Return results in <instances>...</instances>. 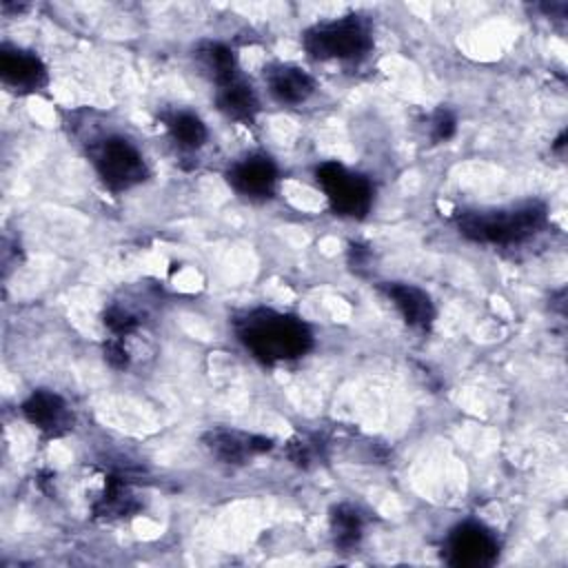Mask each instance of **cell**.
<instances>
[{"mask_svg": "<svg viewBox=\"0 0 568 568\" xmlns=\"http://www.w3.org/2000/svg\"><path fill=\"white\" fill-rule=\"evenodd\" d=\"M195 58L200 67L206 71V75L220 87L237 75V62L235 53L222 44V42H202L195 51Z\"/></svg>", "mask_w": 568, "mask_h": 568, "instance_id": "9a60e30c", "label": "cell"}, {"mask_svg": "<svg viewBox=\"0 0 568 568\" xmlns=\"http://www.w3.org/2000/svg\"><path fill=\"white\" fill-rule=\"evenodd\" d=\"M315 180L337 215L359 220L371 211L373 184L368 178L348 171L339 162H322L315 169Z\"/></svg>", "mask_w": 568, "mask_h": 568, "instance_id": "5b68a950", "label": "cell"}, {"mask_svg": "<svg viewBox=\"0 0 568 568\" xmlns=\"http://www.w3.org/2000/svg\"><path fill=\"white\" fill-rule=\"evenodd\" d=\"M457 226L464 237L479 244H519L546 226V206L526 202L508 211H466Z\"/></svg>", "mask_w": 568, "mask_h": 568, "instance_id": "7a4b0ae2", "label": "cell"}, {"mask_svg": "<svg viewBox=\"0 0 568 568\" xmlns=\"http://www.w3.org/2000/svg\"><path fill=\"white\" fill-rule=\"evenodd\" d=\"M364 530L362 515L346 504H339L331 510V535L339 550H351L359 544Z\"/></svg>", "mask_w": 568, "mask_h": 568, "instance_id": "e0dca14e", "label": "cell"}, {"mask_svg": "<svg viewBox=\"0 0 568 568\" xmlns=\"http://www.w3.org/2000/svg\"><path fill=\"white\" fill-rule=\"evenodd\" d=\"M235 331L240 342L266 364L297 359L313 346V333L300 317L271 308L244 313V317L237 320Z\"/></svg>", "mask_w": 568, "mask_h": 568, "instance_id": "6da1fadb", "label": "cell"}, {"mask_svg": "<svg viewBox=\"0 0 568 568\" xmlns=\"http://www.w3.org/2000/svg\"><path fill=\"white\" fill-rule=\"evenodd\" d=\"M0 78L18 93L40 91L49 80L44 62L33 51L9 44L0 49Z\"/></svg>", "mask_w": 568, "mask_h": 568, "instance_id": "9c48e42d", "label": "cell"}, {"mask_svg": "<svg viewBox=\"0 0 568 568\" xmlns=\"http://www.w3.org/2000/svg\"><path fill=\"white\" fill-rule=\"evenodd\" d=\"M215 104L226 118L242 122V124H251L260 111V100H257L253 87L240 75H235L233 80L217 87Z\"/></svg>", "mask_w": 568, "mask_h": 568, "instance_id": "4fadbf2b", "label": "cell"}, {"mask_svg": "<svg viewBox=\"0 0 568 568\" xmlns=\"http://www.w3.org/2000/svg\"><path fill=\"white\" fill-rule=\"evenodd\" d=\"M204 444L224 464H244L246 457H253L273 448V442L268 437L246 435V433L226 430V428L206 433Z\"/></svg>", "mask_w": 568, "mask_h": 568, "instance_id": "8fae6325", "label": "cell"}, {"mask_svg": "<svg viewBox=\"0 0 568 568\" xmlns=\"http://www.w3.org/2000/svg\"><path fill=\"white\" fill-rule=\"evenodd\" d=\"M104 359H106L113 368H118V371H122V368L129 366V353H126V348H124L122 337H111V339L104 342Z\"/></svg>", "mask_w": 568, "mask_h": 568, "instance_id": "44dd1931", "label": "cell"}, {"mask_svg": "<svg viewBox=\"0 0 568 568\" xmlns=\"http://www.w3.org/2000/svg\"><path fill=\"white\" fill-rule=\"evenodd\" d=\"M320 455V446L315 442H306V439H293L288 444V457L297 464V466H308L311 462H315Z\"/></svg>", "mask_w": 568, "mask_h": 568, "instance_id": "ffe728a7", "label": "cell"}, {"mask_svg": "<svg viewBox=\"0 0 568 568\" xmlns=\"http://www.w3.org/2000/svg\"><path fill=\"white\" fill-rule=\"evenodd\" d=\"M277 166L264 153H248L233 162L226 171V182L231 189L248 200H266L275 193Z\"/></svg>", "mask_w": 568, "mask_h": 568, "instance_id": "52a82bcc", "label": "cell"}, {"mask_svg": "<svg viewBox=\"0 0 568 568\" xmlns=\"http://www.w3.org/2000/svg\"><path fill=\"white\" fill-rule=\"evenodd\" d=\"M264 78L268 84V93L280 104H291V106L302 104L315 91L313 78L295 64H273V67H268Z\"/></svg>", "mask_w": 568, "mask_h": 568, "instance_id": "7c38bea8", "label": "cell"}, {"mask_svg": "<svg viewBox=\"0 0 568 568\" xmlns=\"http://www.w3.org/2000/svg\"><path fill=\"white\" fill-rule=\"evenodd\" d=\"M104 326L111 331L113 337L124 339L126 335H131L140 328V317L133 311H129L120 304H113L104 311Z\"/></svg>", "mask_w": 568, "mask_h": 568, "instance_id": "ac0fdd59", "label": "cell"}, {"mask_svg": "<svg viewBox=\"0 0 568 568\" xmlns=\"http://www.w3.org/2000/svg\"><path fill=\"white\" fill-rule=\"evenodd\" d=\"M499 555V541L490 528L477 521L455 526L444 541V559L450 566L484 568Z\"/></svg>", "mask_w": 568, "mask_h": 568, "instance_id": "8992f818", "label": "cell"}, {"mask_svg": "<svg viewBox=\"0 0 568 568\" xmlns=\"http://www.w3.org/2000/svg\"><path fill=\"white\" fill-rule=\"evenodd\" d=\"M89 158L102 184L115 193L138 186L149 175L140 149L122 135H106L91 144Z\"/></svg>", "mask_w": 568, "mask_h": 568, "instance_id": "277c9868", "label": "cell"}, {"mask_svg": "<svg viewBox=\"0 0 568 568\" xmlns=\"http://www.w3.org/2000/svg\"><path fill=\"white\" fill-rule=\"evenodd\" d=\"M162 120L171 140L184 151H195L209 140L206 124L191 111H171Z\"/></svg>", "mask_w": 568, "mask_h": 568, "instance_id": "5bb4252c", "label": "cell"}, {"mask_svg": "<svg viewBox=\"0 0 568 568\" xmlns=\"http://www.w3.org/2000/svg\"><path fill=\"white\" fill-rule=\"evenodd\" d=\"M379 288L408 326L426 331L433 324L435 304L426 291L406 282H384Z\"/></svg>", "mask_w": 568, "mask_h": 568, "instance_id": "30bf717a", "label": "cell"}, {"mask_svg": "<svg viewBox=\"0 0 568 568\" xmlns=\"http://www.w3.org/2000/svg\"><path fill=\"white\" fill-rule=\"evenodd\" d=\"M304 49L313 60L353 62L373 49L371 27L359 16H344L320 22L304 33Z\"/></svg>", "mask_w": 568, "mask_h": 568, "instance_id": "3957f363", "label": "cell"}, {"mask_svg": "<svg viewBox=\"0 0 568 568\" xmlns=\"http://www.w3.org/2000/svg\"><path fill=\"white\" fill-rule=\"evenodd\" d=\"M457 131V120H455V113L450 109H437L430 118V138L435 142H446L455 135Z\"/></svg>", "mask_w": 568, "mask_h": 568, "instance_id": "d6986e66", "label": "cell"}, {"mask_svg": "<svg viewBox=\"0 0 568 568\" xmlns=\"http://www.w3.org/2000/svg\"><path fill=\"white\" fill-rule=\"evenodd\" d=\"M138 508H140V504L135 501L133 493L120 477H106L104 493L93 504V513L98 517H106V519L126 517V515L135 513Z\"/></svg>", "mask_w": 568, "mask_h": 568, "instance_id": "2e32d148", "label": "cell"}, {"mask_svg": "<svg viewBox=\"0 0 568 568\" xmlns=\"http://www.w3.org/2000/svg\"><path fill=\"white\" fill-rule=\"evenodd\" d=\"M22 415L44 437H62L73 428V413L53 390H33L22 404Z\"/></svg>", "mask_w": 568, "mask_h": 568, "instance_id": "ba28073f", "label": "cell"}]
</instances>
